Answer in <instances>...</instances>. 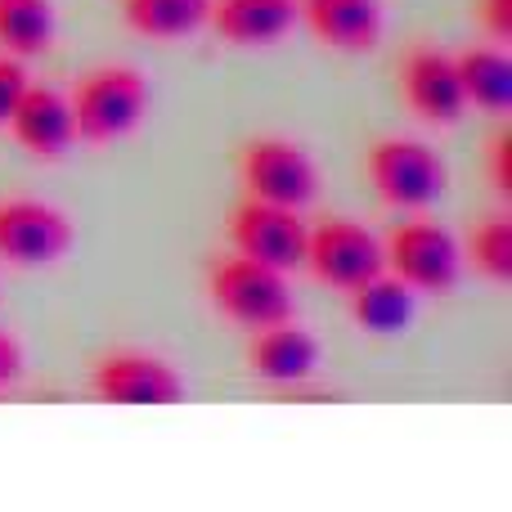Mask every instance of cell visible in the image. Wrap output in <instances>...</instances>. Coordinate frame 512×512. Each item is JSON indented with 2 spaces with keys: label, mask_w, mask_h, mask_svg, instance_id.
Segmentation results:
<instances>
[{
  "label": "cell",
  "mask_w": 512,
  "mask_h": 512,
  "mask_svg": "<svg viewBox=\"0 0 512 512\" xmlns=\"http://www.w3.org/2000/svg\"><path fill=\"white\" fill-rule=\"evenodd\" d=\"M9 131H14V140L41 162L63 158V153L72 149V140H77L72 104L59 95V90H45V86L23 90V99H18L14 113H9Z\"/></svg>",
  "instance_id": "obj_11"
},
{
  "label": "cell",
  "mask_w": 512,
  "mask_h": 512,
  "mask_svg": "<svg viewBox=\"0 0 512 512\" xmlns=\"http://www.w3.org/2000/svg\"><path fill=\"white\" fill-rule=\"evenodd\" d=\"M18 378H23V351H18V342L0 328V387H14Z\"/></svg>",
  "instance_id": "obj_22"
},
{
  "label": "cell",
  "mask_w": 512,
  "mask_h": 512,
  "mask_svg": "<svg viewBox=\"0 0 512 512\" xmlns=\"http://www.w3.org/2000/svg\"><path fill=\"white\" fill-rule=\"evenodd\" d=\"M248 369L274 387H297L319 369V342L292 319L256 328V337L248 342Z\"/></svg>",
  "instance_id": "obj_12"
},
{
  "label": "cell",
  "mask_w": 512,
  "mask_h": 512,
  "mask_svg": "<svg viewBox=\"0 0 512 512\" xmlns=\"http://www.w3.org/2000/svg\"><path fill=\"white\" fill-rule=\"evenodd\" d=\"M306 265L319 283L337 292L360 288L364 279L387 270L382 243L355 221H324L306 234Z\"/></svg>",
  "instance_id": "obj_5"
},
{
  "label": "cell",
  "mask_w": 512,
  "mask_h": 512,
  "mask_svg": "<svg viewBox=\"0 0 512 512\" xmlns=\"http://www.w3.org/2000/svg\"><path fill=\"white\" fill-rule=\"evenodd\" d=\"M90 387L108 405H180L185 400V378L176 373V364L149 351L104 355L90 373Z\"/></svg>",
  "instance_id": "obj_6"
},
{
  "label": "cell",
  "mask_w": 512,
  "mask_h": 512,
  "mask_svg": "<svg viewBox=\"0 0 512 512\" xmlns=\"http://www.w3.org/2000/svg\"><path fill=\"white\" fill-rule=\"evenodd\" d=\"M382 256H387V270L405 279L414 292H445L459 279V243L432 221L391 230Z\"/></svg>",
  "instance_id": "obj_8"
},
{
  "label": "cell",
  "mask_w": 512,
  "mask_h": 512,
  "mask_svg": "<svg viewBox=\"0 0 512 512\" xmlns=\"http://www.w3.org/2000/svg\"><path fill=\"white\" fill-rule=\"evenodd\" d=\"M230 234H234L239 256L270 265V270H297V265H306V234L310 230L301 225L297 207L248 198V203L234 212Z\"/></svg>",
  "instance_id": "obj_7"
},
{
  "label": "cell",
  "mask_w": 512,
  "mask_h": 512,
  "mask_svg": "<svg viewBox=\"0 0 512 512\" xmlns=\"http://www.w3.org/2000/svg\"><path fill=\"white\" fill-rule=\"evenodd\" d=\"M490 167H495V189L499 198H512V135L504 131L490 144Z\"/></svg>",
  "instance_id": "obj_21"
},
{
  "label": "cell",
  "mask_w": 512,
  "mask_h": 512,
  "mask_svg": "<svg viewBox=\"0 0 512 512\" xmlns=\"http://www.w3.org/2000/svg\"><path fill=\"white\" fill-rule=\"evenodd\" d=\"M72 248V221L50 203H0V256L14 265H54Z\"/></svg>",
  "instance_id": "obj_9"
},
{
  "label": "cell",
  "mask_w": 512,
  "mask_h": 512,
  "mask_svg": "<svg viewBox=\"0 0 512 512\" xmlns=\"http://www.w3.org/2000/svg\"><path fill=\"white\" fill-rule=\"evenodd\" d=\"M351 319L364 333H400L414 319V288L396 274H373L351 288Z\"/></svg>",
  "instance_id": "obj_15"
},
{
  "label": "cell",
  "mask_w": 512,
  "mask_h": 512,
  "mask_svg": "<svg viewBox=\"0 0 512 512\" xmlns=\"http://www.w3.org/2000/svg\"><path fill=\"white\" fill-rule=\"evenodd\" d=\"M468 252H472V265H477L486 279L508 283L512 279V221L508 216L481 221L468 239Z\"/></svg>",
  "instance_id": "obj_19"
},
{
  "label": "cell",
  "mask_w": 512,
  "mask_h": 512,
  "mask_svg": "<svg viewBox=\"0 0 512 512\" xmlns=\"http://www.w3.org/2000/svg\"><path fill=\"white\" fill-rule=\"evenodd\" d=\"M212 0H126V23L153 41H176L207 23Z\"/></svg>",
  "instance_id": "obj_17"
},
{
  "label": "cell",
  "mask_w": 512,
  "mask_h": 512,
  "mask_svg": "<svg viewBox=\"0 0 512 512\" xmlns=\"http://www.w3.org/2000/svg\"><path fill=\"white\" fill-rule=\"evenodd\" d=\"M207 288H212L216 310L243 328H270L292 319V292L283 283V270H270V265L248 261V256L216 261Z\"/></svg>",
  "instance_id": "obj_2"
},
{
  "label": "cell",
  "mask_w": 512,
  "mask_h": 512,
  "mask_svg": "<svg viewBox=\"0 0 512 512\" xmlns=\"http://www.w3.org/2000/svg\"><path fill=\"white\" fill-rule=\"evenodd\" d=\"M400 90H405V104L414 108L423 122H436V126H454L463 117V108H468L459 68H454V54L432 50V45H418L405 59V68H400Z\"/></svg>",
  "instance_id": "obj_10"
},
{
  "label": "cell",
  "mask_w": 512,
  "mask_h": 512,
  "mask_svg": "<svg viewBox=\"0 0 512 512\" xmlns=\"http://www.w3.org/2000/svg\"><path fill=\"white\" fill-rule=\"evenodd\" d=\"M72 126H77V140L90 144H113L122 135H131L144 122V108H149V81L140 68H126V63H108L95 68L77 81L72 90Z\"/></svg>",
  "instance_id": "obj_1"
},
{
  "label": "cell",
  "mask_w": 512,
  "mask_h": 512,
  "mask_svg": "<svg viewBox=\"0 0 512 512\" xmlns=\"http://www.w3.org/2000/svg\"><path fill=\"white\" fill-rule=\"evenodd\" d=\"M297 14L319 41L342 54H369L382 41L378 0H297Z\"/></svg>",
  "instance_id": "obj_13"
},
{
  "label": "cell",
  "mask_w": 512,
  "mask_h": 512,
  "mask_svg": "<svg viewBox=\"0 0 512 512\" xmlns=\"http://www.w3.org/2000/svg\"><path fill=\"white\" fill-rule=\"evenodd\" d=\"M481 14H486L490 36L508 41V36H512V0H481Z\"/></svg>",
  "instance_id": "obj_23"
},
{
  "label": "cell",
  "mask_w": 512,
  "mask_h": 512,
  "mask_svg": "<svg viewBox=\"0 0 512 512\" xmlns=\"http://www.w3.org/2000/svg\"><path fill=\"white\" fill-rule=\"evenodd\" d=\"M54 41V5L50 0H0V45L14 59L50 50Z\"/></svg>",
  "instance_id": "obj_18"
},
{
  "label": "cell",
  "mask_w": 512,
  "mask_h": 512,
  "mask_svg": "<svg viewBox=\"0 0 512 512\" xmlns=\"http://www.w3.org/2000/svg\"><path fill=\"white\" fill-rule=\"evenodd\" d=\"M369 180L382 203L427 207L445 194V162L418 140H378L369 149Z\"/></svg>",
  "instance_id": "obj_3"
},
{
  "label": "cell",
  "mask_w": 512,
  "mask_h": 512,
  "mask_svg": "<svg viewBox=\"0 0 512 512\" xmlns=\"http://www.w3.org/2000/svg\"><path fill=\"white\" fill-rule=\"evenodd\" d=\"M207 23L230 45H270L297 23V0H212Z\"/></svg>",
  "instance_id": "obj_14"
},
{
  "label": "cell",
  "mask_w": 512,
  "mask_h": 512,
  "mask_svg": "<svg viewBox=\"0 0 512 512\" xmlns=\"http://www.w3.org/2000/svg\"><path fill=\"white\" fill-rule=\"evenodd\" d=\"M463 81V99L486 113H508L512 108V63L499 50H468L454 59Z\"/></svg>",
  "instance_id": "obj_16"
},
{
  "label": "cell",
  "mask_w": 512,
  "mask_h": 512,
  "mask_svg": "<svg viewBox=\"0 0 512 512\" xmlns=\"http://www.w3.org/2000/svg\"><path fill=\"white\" fill-rule=\"evenodd\" d=\"M23 90H27L23 59H14V54H0V131L9 126V113H14V104L23 99Z\"/></svg>",
  "instance_id": "obj_20"
},
{
  "label": "cell",
  "mask_w": 512,
  "mask_h": 512,
  "mask_svg": "<svg viewBox=\"0 0 512 512\" xmlns=\"http://www.w3.org/2000/svg\"><path fill=\"white\" fill-rule=\"evenodd\" d=\"M248 198L279 207H306L319 194V171L310 153L292 140H252L239 158Z\"/></svg>",
  "instance_id": "obj_4"
}]
</instances>
